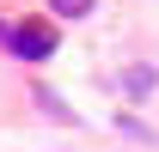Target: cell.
<instances>
[{
  "label": "cell",
  "mask_w": 159,
  "mask_h": 152,
  "mask_svg": "<svg viewBox=\"0 0 159 152\" xmlns=\"http://www.w3.org/2000/svg\"><path fill=\"white\" fill-rule=\"evenodd\" d=\"M6 49L25 55V61H49L55 55V31H49V24H12V31H6Z\"/></svg>",
  "instance_id": "1"
},
{
  "label": "cell",
  "mask_w": 159,
  "mask_h": 152,
  "mask_svg": "<svg viewBox=\"0 0 159 152\" xmlns=\"http://www.w3.org/2000/svg\"><path fill=\"white\" fill-rule=\"evenodd\" d=\"M122 91H129V97H147V91H153V67H135V73H122Z\"/></svg>",
  "instance_id": "2"
},
{
  "label": "cell",
  "mask_w": 159,
  "mask_h": 152,
  "mask_svg": "<svg viewBox=\"0 0 159 152\" xmlns=\"http://www.w3.org/2000/svg\"><path fill=\"white\" fill-rule=\"evenodd\" d=\"M49 6H55L61 19H86V12H92V0H49Z\"/></svg>",
  "instance_id": "3"
}]
</instances>
